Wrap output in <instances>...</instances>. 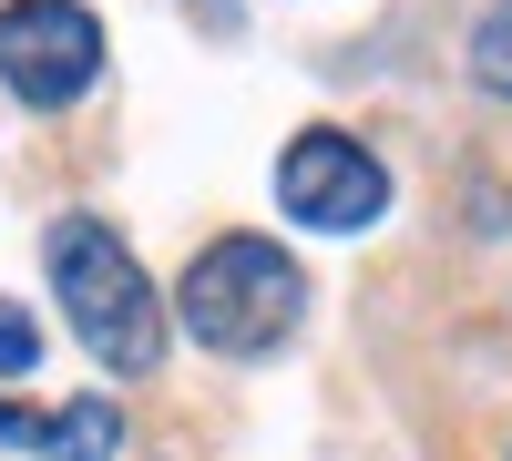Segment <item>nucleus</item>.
Segmentation results:
<instances>
[{"instance_id":"nucleus-1","label":"nucleus","mask_w":512,"mask_h":461,"mask_svg":"<svg viewBox=\"0 0 512 461\" xmlns=\"http://www.w3.org/2000/svg\"><path fill=\"white\" fill-rule=\"evenodd\" d=\"M41 267H52V298L72 318V339L93 349L113 380H144L164 359V298H154L144 257L103 216H52L41 226Z\"/></svg>"},{"instance_id":"nucleus-2","label":"nucleus","mask_w":512,"mask_h":461,"mask_svg":"<svg viewBox=\"0 0 512 461\" xmlns=\"http://www.w3.org/2000/svg\"><path fill=\"white\" fill-rule=\"evenodd\" d=\"M297 318H308V277L277 236H216L195 246V267L175 277V328L195 349L216 359H267L297 339Z\"/></svg>"},{"instance_id":"nucleus-3","label":"nucleus","mask_w":512,"mask_h":461,"mask_svg":"<svg viewBox=\"0 0 512 461\" xmlns=\"http://www.w3.org/2000/svg\"><path fill=\"white\" fill-rule=\"evenodd\" d=\"M113 41L82 0H0V93L31 113H72L103 82Z\"/></svg>"},{"instance_id":"nucleus-4","label":"nucleus","mask_w":512,"mask_h":461,"mask_svg":"<svg viewBox=\"0 0 512 461\" xmlns=\"http://www.w3.org/2000/svg\"><path fill=\"white\" fill-rule=\"evenodd\" d=\"M277 216L308 226V236H369L390 216V164L359 134H338V123H308L277 154Z\"/></svg>"},{"instance_id":"nucleus-5","label":"nucleus","mask_w":512,"mask_h":461,"mask_svg":"<svg viewBox=\"0 0 512 461\" xmlns=\"http://www.w3.org/2000/svg\"><path fill=\"white\" fill-rule=\"evenodd\" d=\"M113 451H123V410L103 390H82L72 410L41 421V461H113Z\"/></svg>"},{"instance_id":"nucleus-6","label":"nucleus","mask_w":512,"mask_h":461,"mask_svg":"<svg viewBox=\"0 0 512 461\" xmlns=\"http://www.w3.org/2000/svg\"><path fill=\"white\" fill-rule=\"evenodd\" d=\"M461 62H472V82L492 103H512V0H492V11L472 21V52H461Z\"/></svg>"},{"instance_id":"nucleus-7","label":"nucleus","mask_w":512,"mask_h":461,"mask_svg":"<svg viewBox=\"0 0 512 461\" xmlns=\"http://www.w3.org/2000/svg\"><path fill=\"white\" fill-rule=\"evenodd\" d=\"M31 359H41V328L0 298V380H31Z\"/></svg>"},{"instance_id":"nucleus-8","label":"nucleus","mask_w":512,"mask_h":461,"mask_svg":"<svg viewBox=\"0 0 512 461\" xmlns=\"http://www.w3.org/2000/svg\"><path fill=\"white\" fill-rule=\"evenodd\" d=\"M0 451H41V410H21V400H0Z\"/></svg>"},{"instance_id":"nucleus-9","label":"nucleus","mask_w":512,"mask_h":461,"mask_svg":"<svg viewBox=\"0 0 512 461\" xmlns=\"http://www.w3.org/2000/svg\"><path fill=\"white\" fill-rule=\"evenodd\" d=\"M185 11H195L205 31H236V21H246V11H236V0H185Z\"/></svg>"}]
</instances>
